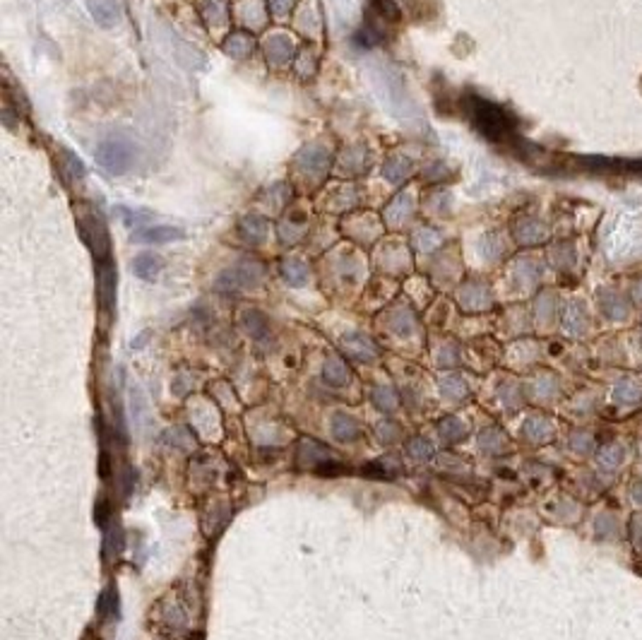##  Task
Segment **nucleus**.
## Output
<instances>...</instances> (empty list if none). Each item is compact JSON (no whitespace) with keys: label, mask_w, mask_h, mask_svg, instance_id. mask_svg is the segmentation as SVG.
Here are the masks:
<instances>
[{"label":"nucleus","mask_w":642,"mask_h":640,"mask_svg":"<svg viewBox=\"0 0 642 640\" xmlns=\"http://www.w3.org/2000/svg\"><path fill=\"white\" fill-rule=\"evenodd\" d=\"M97 162L109 174H116V176L125 174L132 167V162H135V145L123 135L106 137L97 147Z\"/></svg>","instance_id":"obj_1"},{"label":"nucleus","mask_w":642,"mask_h":640,"mask_svg":"<svg viewBox=\"0 0 642 640\" xmlns=\"http://www.w3.org/2000/svg\"><path fill=\"white\" fill-rule=\"evenodd\" d=\"M472 118L474 123L479 125V130L484 132L486 137H493V140H505L512 132V118L495 104H488V101L474 99L472 104Z\"/></svg>","instance_id":"obj_2"},{"label":"nucleus","mask_w":642,"mask_h":640,"mask_svg":"<svg viewBox=\"0 0 642 640\" xmlns=\"http://www.w3.org/2000/svg\"><path fill=\"white\" fill-rule=\"evenodd\" d=\"M80 229L87 246L94 253V258H97V263L111 261V241H109V229H106L104 217L99 212H94L92 207L80 210Z\"/></svg>","instance_id":"obj_3"},{"label":"nucleus","mask_w":642,"mask_h":640,"mask_svg":"<svg viewBox=\"0 0 642 640\" xmlns=\"http://www.w3.org/2000/svg\"><path fill=\"white\" fill-rule=\"evenodd\" d=\"M265 277V270L260 263H241L233 270L224 272L219 277L217 287L219 289H246V287H258Z\"/></svg>","instance_id":"obj_4"},{"label":"nucleus","mask_w":642,"mask_h":640,"mask_svg":"<svg viewBox=\"0 0 642 640\" xmlns=\"http://www.w3.org/2000/svg\"><path fill=\"white\" fill-rule=\"evenodd\" d=\"M116 268H113L111 261L99 263L97 268V299L99 306L106 315H111L113 306H116Z\"/></svg>","instance_id":"obj_5"},{"label":"nucleus","mask_w":642,"mask_h":640,"mask_svg":"<svg viewBox=\"0 0 642 640\" xmlns=\"http://www.w3.org/2000/svg\"><path fill=\"white\" fill-rule=\"evenodd\" d=\"M330 149L320 147V145H310L296 157V169L301 171L303 176H315V179H322L330 169Z\"/></svg>","instance_id":"obj_6"},{"label":"nucleus","mask_w":642,"mask_h":640,"mask_svg":"<svg viewBox=\"0 0 642 640\" xmlns=\"http://www.w3.org/2000/svg\"><path fill=\"white\" fill-rule=\"evenodd\" d=\"M87 5H89V12H92L94 20L106 29L116 27L120 22V15H123L118 0H87Z\"/></svg>","instance_id":"obj_7"},{"label":"nucleus","mask_w":642,"mask_h":640,"mask_svg":"<svg viewBox=\"0 0 642 640\" xmlns=\"http://www.w3.org/2000/svg\"><path fill=\"white\" fill-rule=\"evenodd\" d=\"M265 53L272 65H287L294 58V43L287 34H272L265 41Z\"/></svg>","instance_id":"obj_8"},{"label":"nucleus","mask_w":642,"mask_h":640,"mask_svg":"<svg viewBox=\"0 0 642 640\" xmlns=\"http://www.w3.org/2000/svg\"><path fill=\"white\" fill-rule=\"evenodd\" d=\"M186 234L178 226H147V229H140L132 234V241H140V243H171V241L183 238Z\"/></svg>","instance_id":"obj_9"},{"label":"nucleus","mask_w":642,"mask_h":640,"mask_svg":"<svg viewBox=\"0 0 642 640\" xmlns=\"http://www.w3.org/2000/svg\"><path fill=\"white\" fill-rule=\"evenodd\" d=\"M344 350L349 357H354L359 361H373L380 354L376 342L361 332H354V335H349V337H344Z\"/></svg>","instance_id":"obj_10"},{"label":"nucleus","mask_w":642,"mask_h":640,"mask_svg":"<svg viewBox=\"0 0 642 640\" xmlns=\"http://www.w3.org/2000/svg\"><path fill=\"white\" fill-rule=\"evenodd\" d=\"M330 460H332V453L315 441H303L298 448V465L301 467H322Z\"/></svg>","instance_id":"obj_11"},{"label":"nucleus","mask_w":642,"mask_h":640,"mask_svg":"<svg viewBox=\"0 0 642 640\" xmlns=\"http://www.w3.org/2000/svg\"><path fill=\"white\" fill-rule=\"evenodd\" d=\"M332 434H335L337 441L352 443L361 436V426H359V421H356L354 416L344 414V411H337V414L332 416Z\"/></svg>","instance_id":"obj_12"},{"label":"nucleus","mask_w":642,"mask_h":640,"mask_svg":"<svg viewBox=\"0 0 642 640\" xmlns=\"http://www.w3.org/2000/svg\"><path fill=\"white\" fill-rule=\"evenodd\" d=\"M460 303L467 310H481L491 303V294H488L484 284H469V287L460 291Z\"/></svg>","instance_id":"obj_13"},{"label":"nucleus","mask_w":642,"mask_h":640,"mask_svg":"<svg viewBox=\"0 0 642 640\" xmlns=\"http://www.w3.org/2000/svg\"><path fill=\"white\" fill-rule=\"evenodd\" d=\"M241 236H243L251 246L263 243L267 236V219L260 217V214H248V217L241 221Z\"/></svg>","instance_id":"obj_14"},{"label":"nucleus","mask_w":642,"mask_h":640,"mask_svg":"<svg viewBox=\"0 0 642 640\" xmlns=\"http://www.w3.org/2000/svg\"><path fill=\"white\" fill-rule=\"evenodd\" d=\"M599 306H601V313L606 315V318H611V320H623L628 315L626 303H623L621 296L611 289L599 291Z\"/></svg>","instance_id":"obj_15"},{"label":"nucleus","mask_w":642,"mask_h":640,"mask_svg":"<svg viewBox=\"0 0 642 640\" xmlns=\"http://www.w3.org/2000/svg\"><path fill=\"white\" fill-rule=\"evenodd\" d=\"M162 258L154 256V253H140V256L132 261V270H135L137 277L142 280H157V275L162 272Z\"/></svg>","instance_id":"obj_16"},{"label":"nucleus","mask_w":642,"mask_h":640,"mask_svg":"<svg viewBox=\"0 0 642 640\" xmlns=\"http://www.w3.org/2000/svg\"><path fill=\"white\" fill-rule=\"evenodd\" d=\"M200 15L205 17L209 27H221L228 17V3L226 0H202Z\"/></svg>","instance_id":"obj_17"},{"label":"nucleus","mask_w":642,"mask_h":640,"mask_svg":"<svg viewBox=\"0 0 642 640\" xmlns=\"http://www.w3.org/2000/svg\"><path fill=\"white\" fill-rule=\"evenodd\" d=\"M241 322H243L246 332L251 335L253 340H265L267 332H270V322H267L265 315L256 308L243 310V318H241Z\"/></svg>","instance_id":"obj_18"},{"label":"nucleus","mask_w":642,"mask_h":640,"mask_svg":"<svg viewBox=\"0 0 642 640\" xmlns=\"http://www.w3.org/2000/svg\"><path fill=\"white\" fill-rule=\"evenodd\" d=\"M409 214H411V198H409V193H402V195H397V198L392 200V205L385 210V221L390 226H399L404 219H409Z\"/></svg>","instance_id":"obj_19"},{"label":"nucleus","mask_w":642,"mask_h":640,"mask_svg":"<svg viewBox=\"0 0 642 640\" xmlns=\"http://www.w3.org/2000/svg\"><path fill=\"white\" fill-rule=\"evenodd\" d=\"M282 277L291 287H303L308 282V268L306 263H301L298 258H287L282 261Z\"/></svg>","instance_id":"obj_20"},{"label":"nucleus","mask_w":642,"mask_h":640,"mask_svg":"<svg viewBox=\"0 0 642 640\" xmlns=\"http://www.w3.org/2000/svg\"><path fill=\"white\" fill-rule=\"evenodd\" d=\"M616 404H638L642 400V385H638L631 378H623L614 388Z\"/></svg>","instance_id":"obj_21"},{"label":"nucleus","mask_w":642,"mask_h":640,"mask_svg":"<svg viewBox=\"0 0 642 640\" xmlns=\"http://www.w3.org/2000/svg\"><path fill=\"white\" fill-rule=\"evenodd\" d=\"M322 376H325L327 385L342 388V385H347V380H349V369H347V364H344V361H342L340 357H327V361H325V371H322Z\"/></svg>","instance_id":"obj_22"},{"label":"nucleus","mask_w":642,"mask_h":640,"mask_svg":"<svg viewBox=\"0 0 642 640\" xmlns=\"http://www.w3.org/2000/svg\"><path fill=\"white\" fill-rule=\"evenodd\" d=\"M224 51L233 58H246V56L253 53V36L243 34V31H236V34H228V39L224 41Z\"/></svg>","instance_id":"obj_23"},{"label":"nucleus","mask_w":642,"mask_h":640,"mask_svg":"<svg viewBox=\"0 0 642 640\" xmlns=\"http://www.w3.org/2000/svg\"><path fill=\"white\" fill-rule=\"evenodd\" d=\"M623 458H626V451H623V446H619V443H609V446H601L596 451V462H599L604 470H616L623 462Z\"/></svg>","instance_id":"obj_24"},{"label":"nucleus","mask_w":642,"mask_h":640,"mask_svg":"<svg viewBox=\"0 0 642 640\" xmlns=\"http://www.w3.org/2000/svg\"><path fill=\"white\" fill-rule=\"evenodd\" d=\"M515 234H517L520 243H525V246H534V243H539V241L546 238L544 226L539 224V221H534V219L520 221V226H517V231H515Z\"/></svg>","instance_id":"obj_25"},{"label":"nucleus","mask_w":642,"mask_h":640,"mask_svg":"<svg viewBox=\"0 0 642 640\" xmlns=\"http://www.w3.org/2000/svg\"><path fill=\"white\" fill-rule=\"evenodd\" d=\"M525 436L532 441H549L554 436V424L544 416H532L530 421L525 424Z\"/></svg>","instance_id":"obj_26"},{"label":"nucleus","mask_w":642,"mask_h":640,"mask_svg":"<svg viewBox=\"0 0 642 640\" xmlns=\"http://www.w3.org/2000/svg\"><path fill=\"white\" fill-rule=\"evenodd\" d=\"M409 171H411V162L409 159H404V157H390V159L385 162L383 174H385L387 181L399 183L402 179H406V176H409Z\"/></svg>","instance_id":"obj_27"},{"label":"nucleus","mask_w":642,"mask_h":640,"mask_svg":"<svg viewBox=\"0 0 642 640\" xmlns=\"http://www.w3.org/2000/svg\"><path fill=\"white\" fill-rule=\"evenodd\" d=\"M162 441L167 443L169 448H178V451H188L190 446H195L193 436H190L183 426L167 429V431H164V436H162Z\"/></svg>","instance_id":"obj_28"},{"label":"nucleus","mask_w":642,"mask_h":640,"mask_svg":"<svg viewBox=\"0 0 642 640\" xmlns=\"http://www.w3.org/2000/svg\"><path fill=\"white\" fill-rule=\"evenodd\" d=\"M97 614L101 621L111 619L113 614H118V592L113 590V587H106L104 592H101V597L97 602Z\"/></svg>","instance_id":"obj_29"},{"label":"nucleus","mask_w":642,"mask_h":640,"mask_svg":"<svg viewBox=\"0 0 642 640\" xmlns=\"http://www.w3.org/2000/svg\"><path fill=\"white\" fill-rule=\"evenodd\" d=\"M438 426H441V436L448 443H457L460 439H465V434H467L465 424L457 419V416H445V419L438 424Z\"/></svg>","instance_id":"obj_30"},{"label":"nucleus","mask_w":642,"mask_h":640,"mask_svg":"<svg viewBox=\"0 0 642 640\" xmlns=\"http://www.w3.org/2000/svg\"><path fill=\"white\" fill-rule=\"evenodd\" d=\"M563 325L570 335H580L584 330L587 318H584V310L577 306V303H573V306L568 308V313H565V318H563Z\"/></svg>","instance_id":"obj_31"},{"label":"nucleus","mask_w":642,"mask_h":640,"mask_svg":"<svg viewBox=\"0 0 642 640\" xmlns=\"http://www.w3.org/2000/svg\"><path fill=\"white\" fill-rule=\"evenodd\" d=\"M60 169L68 179H82L85 176V164L78 157L70 154V149H60Z\"/></svg>","instance_id":"obj_32"},{"label":"nucleus","mask_w":642,"mask_h":640,"mask_svg":"<svg viewBox=\"0 0 642 640\" xmlns=\"http://www.w3.org/2000/svg\"><path fill=\"white\" fill-rule=\"evenodd\" d=\"M397 392L390 388H376L373 390V404L383 411H395L397 409Z\"/></svg>","instance_id":"obj_33"},{"label":"nucleus","mask_w":642,"mask_h":640,"mask_svg":"<svg viewBox=\"0 0 642 640\" xmlns=\"http://www.w3.org/2000/svg\"><path fill=\"white\" fill-rule=\"evenodd\" d=\"M441 390H443V395L460 400V397H465V395H467V383H465V380H462L460 376H448V378H445L443 383H441Z\"/></svg>","instance_id":"obj_34"},{"label":"nucleus","mask_w":642,"mask_h":640,"mask_svg":"<svg viewBox=\"0 0 642 640\" xmlns=\"http://www.w3.org/2000/svg\"><path fill=\"white\" fill-rule=\"evenodd\" d=\"M104 544H106V547H104V556H118L120 554V549H123V532H120L118 525L106 532Z\"/></svg>","instance_id":"obj_35"},{"label":"nucleus","mask_w":642,"mask_h":640,"mask_svg":"<svg viewBox=\"0 0 642 640\" xmlns=\"http://www.w3.org/2000/svg\"><path fill=\"white\" fill-rule=\"evenodd\" d=\"M570 448H573L575 453H580V455H587L594 448L592 434H587V431H575V434L570 436Z\"/></svg>","instance_id":"obj_36"},{"label":"nucleus","mask_w":642,"mask_h":640,"mask_svg":"<svg viewBox=\"0 0 642 640\" xmlns=\"http://www.w3.org/2000/svg\"><path fill=\"white\" fill-rule=\"evenodd\" d=\"M406 453L411 455L414 460H428L431 455H433V448H431V443L426 439H411L409 441V448H406Z\"/></svg>","instance_id":"obj_37"},{"label":"nucleus","mask_w":642,"mask_h":640,"mask_svg":"<svg viewBox=\"0 0 642 640\" xmlns=\"http://www.w3.org/2000/svg\"><path fill=\"white\" fill-rule=\"evenodd\" d=\"M130 402H132V416H135V424H144L147 421V402H144L142 392H140L137 388H132V395H130Z\"/></svg>","instance_id":"obj_38"},{"label":"nucleus","mask_w":642,"mask_h":640,"mask_svg":"<svg viewBox=\"0 0 642 640\" xmlns=\"http://www.w3.org/2000/svg\"><path fill=\"white\" fill-rule=\"evenodd\" d=\"M481 446H484V451H488V453H495V451H500V448L505 446V439L503 436L498 434V431H486L484 436H481Z\"/></svg>","instance_id":"obj_39"},{"label":"nucleus","mask_w":642,"mask_h":640,"mask_svg":"<svg viewBox=\"0 0 642 640\" xmlns=\"http://www.w3.org/2000/svg\"><path fill=\"white\" fill-rule=\"evenodd\" d=\"M294 5H296V0H267V10H270L275 17H287Z\"/></svg>","instance_id":"obj_40"},{"label":"nucleus","mask_w":642,"mask_h":640,"mask_svg":"<svg viewBox=\"0 0 642 640\" xmlns=\"http://www.w3.org/2000/svg\"><path fill=\"white\" fill-rule=\"evenodd\" d=\"M392 327H395V330L399 332V335H406V332H411V327H414V315L409 313V310H399L397 313V318L392 320Z\"/></svg>","instance_id":"obj_41"},{"label":"nucleus","mask_w":642,"mask_h":640,"mask_svg":"<svg viewBox=\"0 0 642 640\" xmlns=\"http://www.w3.org/2000/svg\"><path fill=\"white\" fill-rule=\"evenodd\" d=\"M438 241H441V236H438L436 231H431V229H423V231H419V234H416V243L421 246L423 251L436 248V246H438Z\"/></svg>","instance_id":"obj_42"},{"label":"nucleus","mask_w":642,"mask_h":640,"mask_svg":"<svg viewBox=\"0 0 642 640\" xmlns=\"http://www.w3.org/2000/svg\"><path fill=\"white\" fill-rule=\"evenodd\" d=\"M371 3L376 5L380 15L390 17V20H395V17L399 15V8H397V3H395V0H371Z\"/></svg>","instance_id":"obj_43"},{"label":"nucleus","mask_w":642,"mask_h":640,"mask_svg":"<svg viewBox=\"0 0 642 640\" xmlns=\"http://www.w3.org/2000/svg\"><path fill=\"white\" fill-rule=\"evenodd\" d=\"M378 436H380V441L392 443L399 436L397 424H380V426H378Z\"/></svg>","instance_id":"obj_44"},{"label":"nucleus","mask_w":642,"mask_h":640,"mask_svg":"<svg viewBox=\"0 0 642 640\" xmlns=\"http://www.w3.org/2000/svg\"><path fill=\"white\" fill-rule=\"evenodd\" d=\"M633 500H635V505H640L642 508V484L633 486Z\"/></svg>","instance_id":"obj_45"},{"label":"nucleus","mask_w":642,"mask_h":640,"mask_svg":"<svg viewBox=\"0 0 642 640\" xmlns=\"http://www.w3.org/2000/svg\"><path fill=\"white\" fill-rule=\"evenodd\" d=\"M633 299H635V303H640L642 306V282H638L633 287Z\"/></svg>","instance_id":"obj_46"}]
</instances>
